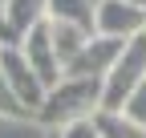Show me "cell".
Here are the masks:
<instances>
[{
	"label": "cell",
	"instance_id": "cell-1",
	"mask_svg": "<svg viewBox=\"0 0 146 138\" xmlns=\"http://www.w3.org/2000/svg\"><path fill=\"white\" fill-rule=\"evenodd\" d=\"M102 110V81L94 77H61L45 94V106L36 110V122L45 130H69L77 122H89Z\"/></svg>",
	"mask_w": 146,
	"mask_h": 138
},
{
	"label": "cell",
	"instance_id": "cell-2",
	"mask_svg": "<svg viewBox=\"0 0 146 138\" xmlns=\"http://www.w3.org/2000/svg\"><path fill=\"white\" fill-rule=\"evenodd\" d=\"M142 81H146V33L122 45L118 61L102 77V110H122Z\"/></svg>",
	"mask_w": 146,
	"mask_h": 138
},
{
	"label": "cell",
	"instance_id": "cell-3",
	"mask_svg": "<svg viewBox=\"0 0 146 138\" xmlns=\"http://www.w3.org/2000/svg\"><path fill=\"white\" fill-rule=\"evenodd\" d=\"M0 69H4V77H8V85H12L16 102L29 110V118H36V110L45 106L49 85L36 77V69H33L29 57L21 53V45H0Z\"/></svg>",
	"mask_w": 146,
	"mask_h": 138
},
{
	"label": "cell",
	"instance_id": "cell-4",
	"mask_svg": "<svg viewBox=\"0 0 146 138\" xmlns=\"http://www.w3.org/2000/svg\"><path fill=\"white\" fill-rule=\"evenodd\" d=\"M94 33L126 45L146 33V12L134 8L130 0H98L94 4Z\"/></svg>",
	"mask_w": 146,
	"mask_h": 138
},
{
	"label": "cell",
	"instance_id": "cell-5",
	"mask_svg": "<svg viewBox=\"0 0 146 138\" xmlns=\"http://www.w3.org/2000/svg\"><path fill=\"white\" fill-rule=\"evenodd\" d=\"M21 53L29 57V65L36 69V77H41L49 90L65 77V65H61V57H57V49H53V29H49V21L33 25L25 37H21Z\"/></svg>",
	"mask_w": 146,
	"mask_h": 138
},
{
	"label": "cell",
	"instance_id": "cell-6",
	"mask_svg": "<svg viewBox=\"0 0 146 138\" xmlns=\"http://www.w3.org/2000/svg\"><path fill=\"white\" fill-rule=\"evenodd\" d=\"M118 53H122V41H110V37H98L94 33L89 45L77 53V61L65 69V77H94V81H102L110 73V65L118 61Z\"/></svg>",
	"mask_w": 146,
	"mask_h": 138
},
{
	"label": "cell",
	"instance_id": "cell-7",
	"mask_svg": "<svg viewBox=\"0 0 146 138\" xmlns=\"http://www.w3.org/2000/svg\"><path fill=\"white\" fill-rule=\"evenodd\" d=\"M4 21H8L12 41L21 45V37H25L33 25L49 21V0H4Z\"/></svg>",
	"mask_w": 146,
	"mask_h": 138
},
{
	"label": "cell",
	"instance_id": "cell-8",
	"mask_svg": "<svg viewBox=\"0 0 146 138\" xmlns=\"http://www.w3.org/2000/svg\"><path fill=\"white\" fill-rule=\"evenodd\" d=\"M49 29H53V49H57V57H61V65H65V69H69L73 61H77V53L89 45V37H94L89 29L61 25V21H49Z\"/></svg>",
	"mask_w": 146,
	"mask_h": 138
},
{
	"label": "cell",
	"instance_id": "cell-9",
	"mask_svg": "<svg viewBox=\"0 0 146 138\" xmlns=\"http://www.w3.org/2000/svg\"><path fill=\"white\" fill-rule=\"evenodd\" d=\"M89 122H94L98 138H146V130L138 122H130L122 110H98Z\"/></svg>",
	"mask_w": 146,
	"mask_h": 138
},
{
	"label": "cell",
	"instance_id": "cell-10",
	"mask_svg": "<svg viewBox=\"0 0 146 138\" xmlns=\"http://www.w3.org/2000/svg\"><path fill=\"white\" fill-rule=\"evenodd\" d=\"M49 21L77 25L94 33V0H49Z\"/></svg>",
	"mask_w": 146,
	"mask_h": 138
},
{
	"label": "cell",
	"instance_id": "cell-11",
	"mask_svg": "<svg viewBox=\"0 0 146 138\" xmlns=\"http://www.w3.org/2000/svg\"><path fill=\"white\" fill-rule=\"evenodd\" d=\"M0 118H29V110H25L21 102H16V94H12L4 69H0Z\"/></svg>",
	"mask_w": 146,
	"mask_h": 138
},
{
	"label": "cell",
	"instance_id": "cell-12",
	"mask_svg": "<svg viewBox=\"0 0 146 138\" xmlns=\"http://www.w3.org/2000/svg\"><path fill=\"white\" fill-rule=\"evenodd\" d=\"M122 114L130 118V122H138V126L146 130V81L138 85V90H134V98H130V102L122 106Z\"/></svg>",
	"mask_w": 146,
	"mask_h": 138
},
{
	"label": "cell",
	"instance_id": "cell-13",
	"mask_svg": "<svg viewBox=\"0 0 146 138\" xmlns=\"http://www.w3.org/2000/svg\"><path fill=\"white\" fill-rule=\"evenodd\" d=\"M61 138H98V130H94V122H77V126L61 130Z\"/></svg>",
	"mask_w": 146,
	"mask_h": 138
},
{
	"label": "cell",
	"instance_id": "cell-14",
	"mask_svg": "<svg viewBox=\"0 0 146 138\" xmlns=\"http://www.w3.org/2000/svg\"><path fill=\"white\" fill-rule=\"evenodd\" d=\"M130 4H134V8H142V12H146V0H130Z\"/></svg>",
	"mask_w": 146,
	"mask_h": 138
},
{
	"label": "cell",
	"instance_id": "cell-15",
	"mask_svg": "<svg viewBox=\"0 0 146 138\" xmlns=\"http://www.w3.org/2000/svg\"><path fill=\"white\" fill-rule=\"evenodd\" d=\"M41 138H61V134H57V130H45V134H41Z\"/></svg>",
	"mask_w": 146,
	"mask_h": 138
},
{
	"label": "cell",
	"instance_id": "cell-16",
	"mask_svg": "<svg viewBox=\"0 0 146 138\" xmlns=\"http://www.w3.org/2000/svg\"><path fill=\"white\" fill-rule=\"evenodd\" d=\"M0 4H4V0H0Z\"/></svg>",
	"mask_w": 146,
	"mask_h": 138
},
{
	"label": "cell",
	"instance_id": "cell-17",
	"mask_svg": "<svg viewBox=\"0 0 146 138\" xmlns=\"http://www.w3.org/2000/svg\"><path fill=\"white\" fill-rule=\"evenodd\" d=\"M94 4H98V0H94Z\"/></svg>",
	"mask_w": 146,
	"mask_h": 138
}]
</instances>
